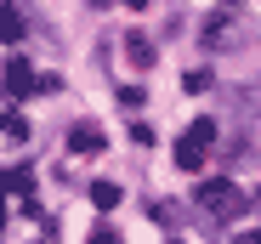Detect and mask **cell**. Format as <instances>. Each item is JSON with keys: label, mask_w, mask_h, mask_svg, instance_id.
Returning <instances> with one entry per match:
<instances>
[{"label": "cell", "mask_w": 261, "mask_h": 244, "mask_svg": "<svg viewBox=\"0 0 261 244\" xmlns=\"http://www.w3.org/2000/svg\"><path fill=\"white\" fill-rule=\"evenodd\" d=\"M0 86H6V97H29V91L40 86V74L29 68V57H12L6 74H0Z\"/></svg>", "instance_id": "3957f363"}, {"label": "cell", "mask_w": 261, "mask_h": 244, "mask_svg": "<svg viewBox=\"0 0 261 244\" xmlns=\"http://www.w3.org/2000/svg\"><path fill=\"white\" fill-rule=\"evenodd\" d=\"M119 6H130V12H142V6H148V0H119Z\"/></svg>", "instance_id": "7c38bea8"}, {"label": "cell", "mask_w": 261, "mask_h": 244, "mask_svg": "<svg viewBox=\"0 0 261 244\" xmlns=\"http://www.w3.org/2000/svg\"><path fill=\"white\" fill-rule=\"evenodd\" d=\"M0 227H6V210H0Z\"/></svg>", "instance_id": "5bb4252c"}, {"label": "cell", "mask_w": 261, "mask_h": 244, "mask_svg": "<svg viewBox=\"0 0 261 244\" xmlns=\"http://www.w3.org/2000/svg\"><path fill=\"white\" fill-rule=\"evenodd\" d=\"M0 40H6V46L23 40V12L12 6V0H0Z\"/></svg>", "instance_id": "5b68a950"}, {"label": "cell", "mask_w": 261, "mask_h": 244, "mask_svg": "<svg viewBox=\"0 0 261 244\" xmlns=\"http://www.w3.org/2000/svg\"><path fill=\"white\" fill-rule=\"evenodd\" d=\"M210 142H216V125H210V119H193V125H188V137L176 142V165H182L188 176H193V171H204Z\"/></svg>", "instance_id": "7a4b0ae2"}, {"label": "cell", "mask_w": 261, "mask_h": 244, "mask_svg": "<svg viewBox=\"0 0 261 244\" xmlns=\"http://www.w3.org/2000/svg\"><path fill=\"white\" fill-rule=\"evenodd\" d=\"M91 205L97 210H114L119 205V182H91Z\"/></svg>", "instance_id": "52a82bcc"}, {"label": "cell", "mask_w": 261, "mask_h": 244, "mask_svg": "<svg viewBox=\"0 0 261 244\" xmlns=\"http://www.w3.org/2000/svg\"><path fill=\"white\" fill-rule=\"evenodd\" d=\"M102 142H108V137H102V131L91 125V119H85V125H74V131H68V153H102Z\"/></svg>", "instance_id": "277c9868"}, {"label": "cell", "mask_w": 261, "mask_h": 244, "mask_svg": "<svg viewBox=\"0 0 261 244\" xmlns=\"http://www.w3.org/2000/svg\"><path fill=\"white\" fill-rule=\"evenodd\" d=\"M85 244H119V233H114V227H91V238H85Z\"/></svg>", "instance_id": "30bf717a"}, {"label": "cell", "mask_w": 261, "mask_h": 244, "mask_svg": "<svg viewBox=\"0 0 261 244\" xmlns=\"http://www.w3.org/2000/svg\"><path fill=\"white\" fill-rule=\"evenodd\" d=\"M222 6H227V12H233V6H239V0H222Z\"/></svg>", "instance_id": "4fadbf2b"}, {"label": "cell", "mask_w": 261, "mask_h": 244, "mask_svg": "<svg viewBox=\"0 0 261 244\" xmlns=\"http://www.w3.org/2000/svg\"><path fill=\"white\" fill-rule=\"evenodd\" d=\"M0 131H6V119H0Z\"/></svg>", "instance_id": "9a60e30c"}, {"label": "cell", "mask_w": 261, "mask_h": 244, "mask_svg": "<svg viewBox=\"0 0 261 244\" xmlns=\"http://www.w3.org/2000/svg\"><path fill=\"white\" fill-rule=\"evenodd\" d=\"M29 182H34V171H29V165H17V171H6V187H17V193H29Z\"/></svg>", "instance_id": "ba28073f"}, {"label": "cell", "mask_w": 261, "mask_h": 244, "mask_svg": "<svg viewBox=\"0 0 261 244\" xmlns=\"http://www.w3.org/2000/svg\"><path fill=\"white\" fill-rule=\"evenodd\" d=\"M125 57L137 63V68H153L159 51H153V40H148V34H125Z\"/></svg>", "instance_id": "8992f818"}, {"label": "cell", "mask_w": 261, "mask_h": 244, "mask_svg": "<svg viewBox=\"0 0 261 244\" xmlns=\"http://www.w3.org/2000/svg\"><path fill=\"white\" fill-rule=\"evenodd\" d=\"M233 244H261V233H244V238H233Z\"/></svg>", "instance_id": "8fae6325"}, {"label": "cell", "mask_w": 261, "mask_h": 244, "mask_svg": "<svg viewBox=\"0 0 261 244\" xmlns=\"http://www.w3.org/2000/svg\"><path fill=\"white\" fill-rule=\"evenodd\" d=\"M0 187H6V176H0Z\"/></svg>", "instance_id": "2e32d148"}, {"label": "cell", "mask_w": 261, "mask_h": 244, "mask_svg": "<svg viewBox=\"0 0 261 244\" xmlns=\"http://www.w3.org/2000/svg\"><path fill=\"white\" fill-rule=\"evenodd\" d=\"M199 205L216 216V222H239L250 210V193H239L233 182H199Z\"/></svg>", "instance_id": "6da1fadb"}, {"label": "cell", "mask_w": 261, "mask_h": 244, "mask_svg": "<svg viewBox=\"0 0 261 244\" xmlns=\"http://www.w3.org/2000/svg\"><path fill=\"white\" fill-rule=\"evenodd\" d=\"M6 137H12V142H29V119L12 114V119H6Z\"/></svg>", "instance_id": "9c48e42d"}]
</instances>
